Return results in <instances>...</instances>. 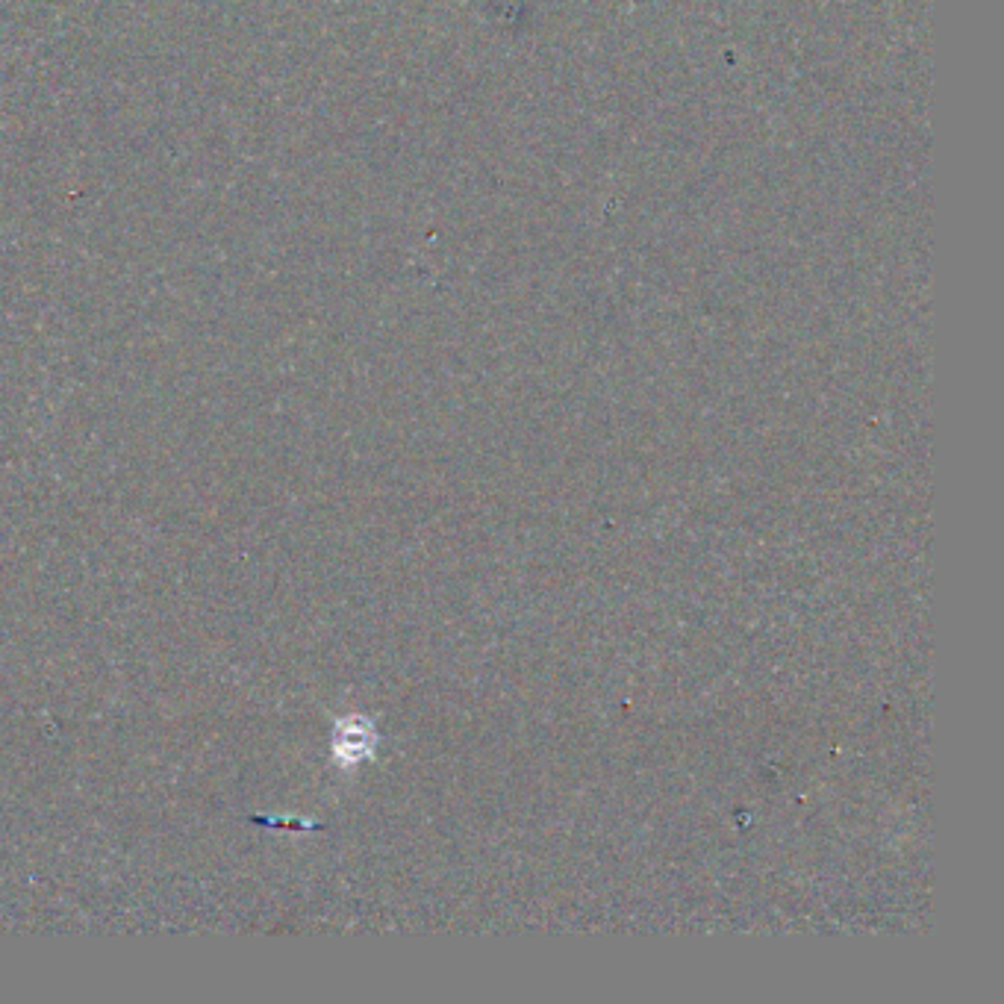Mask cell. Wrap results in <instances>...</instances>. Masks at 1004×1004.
Here are the masks:
<instances>
[{
    "instance_id": "1",
    "label": "cell",
    "mask_w": 1004,
    "mask_h": 1004,
    "mask_svg": "<svg viewBox=\"0 0 1004 1004\" xmlns=\"http://www.w3.org/2000/svg\"><path fill=\"white\" fill-rule=\"evenodd\" d=\"M336 754L342 763H354V760H363L366 754L371 751V734L366 725H360V719L354 722H342L336 728V742H333Z\"/></svg>"
}]
</instances>
